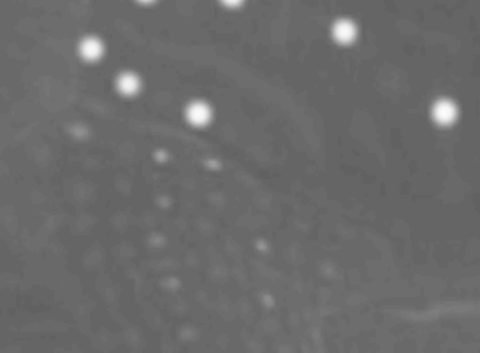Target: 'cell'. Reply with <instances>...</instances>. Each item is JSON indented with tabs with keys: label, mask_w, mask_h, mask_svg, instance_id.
<instances>
[{
	"label": "cell",
	"mask_w": 480,
	"mask_h": 353,
	"mask_svg": "<svg viewBox=\"0 0 480 353\" xmlns=\"http://www.w3.org/2000/svg\"><path fill=\"white\" fill-rule=\"evenodd\" d=\"M434 118H436V122L444 123V125L454 122V118H456V107H454V104L449 102V100L438 102L436 107H434Z\"/></svg>",
	"instance_id": "cell-1"
},
{
	"label": "cell",
	"mask_w": 480,
	"mask_h": 353,
	"mask_svg": "<svg viewBox=\"0 0 480 353\" xmlns=\"http://www.w3.org/2000/svg\"><path fill=\"white\" fill-rule=\"evenodd\" d=\"M187 116H189L190 122L196 123V125H204V123L209 120V109L206 107L204 104L196 102V104H192V106L189 107Z\"/></svg>",
	"instance_id": "cell-2"
},
{
	"label": "cell",
	"mask_w": 480,
	"mask_h": 353,
	"mask_svg": "<svg viewBox=\"0 0 480 353\" xmlns=\"http://www.w3.org/2000/svg\"><path fill=\"white\" fill-rule=\"evenodd\" d=\"M335 33H336V39L338 41H341V43H348V41L354 39L355 28H354V25L348 23V21H340L335 28Z\"/></svg>",
	"instance_id": "cell-3"
},
{
	"label": "cell",
	"mask_w": 480,
	"mask_h": 353,
	"mask_svg": "<svg viewBox=\"0 0 480 353\" xmlns=\"http://www.w3.org/2000/svg\"><path fill=\"white\" fill-rule=\"evenodd\" d=\"M81 51H83V56L88 60H95L99 58L100 53H102V46H100L99 41L95 39H86L81 46Z\"/></svg>",
	"instance_id": "cell-4"
},
{
	"label": "cell",
	"mask_w": 480,
	"mask_h": 353,
	"mask_svg": "<svg viewBox=\"0 0 480 353\" xmlns=\"http://www.w3.org/2000/svg\"><path fill=\"white\" fill-rule=\"evenodd\" d=\"M118 88L122 90L123 93H134L139 88V81H137V77L132 76V74H123L118 80Z\"/></svg>",
	"instance_id": "cell-5"
},
{
	"label": "cell",
	"mask_w": 480,
	"mask_h": 353,
	"mask_svg": "<svg viewBox=\"0 0 480 353\" xmlns=\"http://www.w3.org/2000/svg\"><path fill=\"white\" fill-rule=\"evenodd\" d=\"M224 2H226L227 6H236V4H239L241 0H224Z\"/></svg>",
	"instance_id": "cell-6"
},
{
	"label": "cell",
	"mask_w": 480,
	"mask_h": 353,
	"mask_svg": "<svg viewBox=\"0 0 480 353\" xmlns=\"http://www.w3.org/2000/svg\"><path fill=\"white\" fill-rule=\"evenodd\" d=\"M142 2H150V0H142Z\"/></svg>",
	"instance_id": "cell-7"
}]
</instances>
